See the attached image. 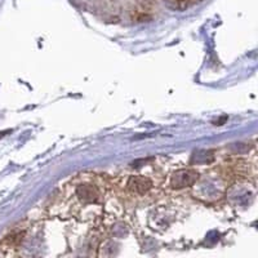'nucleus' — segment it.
Listing matches in <instances>:
<instances>
[{"label":"nucleus","mask_w":258,"mask_h":258,"mask_svg":"<svg viewBox=\"0 0 258 258\" xmlns=\"http://www.w3.org/2000/svg\"><path fill=\"white\" fill-rule=\"evenodd\" d=\"M66 199H73L74 207H91L101 202L103 188L100 179L94 174H82L69 185L64 191Z\"/></svg>","instance_id":"nucleus-1"},{"label":"nucleus","mask_w":258,"mask_h":258,"mask_svg":"<svg viewBox=\"0 0 258 258\" xmlns=\"http://www.w3.org/2000/svg\"><path fill=\"white\" fill-rule=\"evenodd\" d=\"M199 178L198 172L192 169H181L177 170L170 179V186L173 188H183L192 186Z\"/></svg>","instance_id":"nucleus-3"},{"label":"nucleus","mask_w":258,"mask_h":258,"mask_svg":"<svg viewBox=\"0 0 258 258\" xmlns=\"http://www.w3.org/2000/svg\"><path fill=\"white\" fill-rule=\"evenodd\" d=\"M153 181L144 174H133L125 182L126 190L131 191L137 197H144L153 188Z\"/></svg>","instance_id":"nucleus-2"},{"label":"nucleus","mask_w":258,"mask_h":258,"mask_svg":"<svg viewBox=\"0 0 258 258\" xmlns=\"http://www.w3.org/2000/svg\"><path fill=\"white\" fill-rule=\"evenodd\" d=\"M173 2L178 4V6L187 7V6H191V4H195L197 2H199V0H173Z\"/></svg>","instance_id":"nucleus-4"}]
</instances>
